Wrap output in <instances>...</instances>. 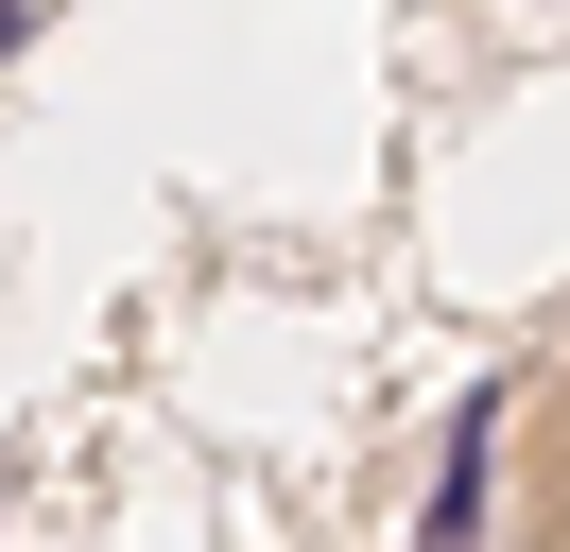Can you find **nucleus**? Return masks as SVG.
I'll list each match as a JSON object with an SVG mask.
<instances>
[]
</instances>
